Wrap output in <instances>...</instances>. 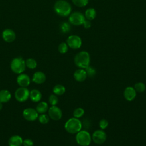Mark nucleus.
<instances>
[{
    "label": "nucleus",
    "mask_w": 146,
    "mask_h": 146,
    "mask_svg": "<svg viewBox=\"0 0 146 146\" xmlns=\"http://www.w3.org/2000/svg\"><path fill=\"white\" fill-rule=\"evenodd\" d=\"M54 10L58 15L66 17L71 14L72 7L67 1L65 0H58L54 5Z\"/></svg>",
    "instance_id": "nucleus-1"
},
{
    "label": "nucleus",
    "mask_w": 146,
    "mask_h": 146,
    "mask_svg": "<svg viewBox=\"0 0 146 146\" xmlns=\"http://www.w3.org/2000/svg\"><path fill=\"white\" fill-rule=\"evenodd\" d=\"M74 61L77 67L80 68L85 69L90 66V55L87 51H82L76 54Z\"/></svg>",
    "instance_id": "nucleus-2"
},
{
    "label": "nucleus",
    "mask_w": 146,
    "mask_h": 146,
    "mask_svg": "<svg viewBox=\"0 0 146 146\" xmlns=\"http://www.w3.org/2000/svg\"><path fill=\"white\" fill-rule=\"evenodd\" d=\"M82 128V122L79 119L71 117L64 124L66 131L69 133L75 134L79 132Z\"/></svg>",
    "instance_id": "nucleus-3"
},
{
    "label": "nucleus",
    "mask_w": 146,
    "mask_h": 146,
    "mask_svg": "<svg viewBox=\"0 0 146 146\" xmlns=\"http://www.w3.org/2000/svg\"><path fill=\"white\" fill-rule=\"evenodd\" d=\"M25 60L21 57L14 58L10 63V68L11 71L17 74L23 72L26 69Z\"/></svg>",
    "instance_id": "nucleus-4"
},
{
    "label": "nucleus",
    "mask_w": 146,
    "mask_h": 146,
    "mask_svg": "<svg viewBox=\"0 0 146 146\" xmlns=\"http://www.w3.org/2000/svg\"><path fill=\"white\" fill-rule=\"evenodd\" d=\"M91 136L86 130H80L75 136V140L77 144L80 146H88L91 142Z\"/></svg>",
    "instance_id": "nucleus-5"
},
{
    "label": "nucleus",
    "mask_w": 146,
    "mask_h": 146,
    "mask_svg": "<svg viewBox=\"0 0 146 146\" xmlns=\"http://www.w3.org/2000/svg\"><path fill=\"white\" fill-rule=\"evenodd\" d=\"M85 17L84 14L79 11H75L71 13L69 15L68 21L69 23L74 26L82 25Z\"/></svg>",
    "instance_id": "nucleus-6"
},
{
    "label": "nucleus",
    "mask_w": 146,
    "mask_h": 146,
    "mask_svg": "<svg viewBox=\"0 0 146 146\" xmlns=\"http://www.w3.org/2000/svg\"><path fill=\"white\" fill-rule=\"evenodd\" d=\"M66 43L68 47L74 50H76L80 48L82 44V41L80 37L78 35H71L67 38Z\"/></svg>",
    "instance_id": "nucleus-7"
},
{
    "label": "nucleus",
    "mask_w": 146,
    "mask_h": 146,
    "mask_svg": "<svg viewBox=\"0 0 146 146\" xmlns=\"http://www.w3.org/2000/svg\"><path fill=\"white\" fill-rule=\"evenodd\" d=\"M30 95V91L26 87H20L17 88L15 92L14 96L16 100L19 102H23L26 101Z\"/></svg>",
    "instance_id": "nucleus-8"
},
{
    "label": "nucleus",
    "mask_w": 146,
    "mask_h": 146,
    "mask_svg": "<svg viewBox=\"0 0 146 146\" xmlns=\"http://www.w3.org/2000/svg\"><path fill=\"white\" fill-rule=\"evenodd\" d=\"M91 139L95 144H102L106 141L107 135L103 129H97L93 132Z\"/></svg>",
    "instance_id": "nucleus-9"
},
{
    "label": "nucleus",
    "mask_w": 146,
    "mask_h": 146,
    "mask_svg": "<svg viewBox=\"0 0 146 146\" xmlns=\"http://www.w3.org/2000/svg\"><path fill=\"white\" fill-rule=\"evenodd\" d=\"M24 119L29 121H35L38 117V113L36 110L32 108H27L23 111Z\"/></svg>",
    "instance_id": "nucleus-10"
},
{
    "label": "nucleus",
    "mask_w": 146,
    "mask_h": 146,
    "mask_svg": "<svg viewBox=\"0 0 146 146\" xmlns=\"http://www.w3.org/2000/svg\"><path fill=\"white\" fill-rule=\"evenodd\" d=\"M48 113L50 118L53 120L57 121L62 117V110L56 106H52L48 110Z\"/></svg>",
    "instance_id": "nucleus-11"
},
{
    "label": "nucleus",
    "mask_w": 146,
    "mask_h": 146,
    "mask_svg": "<svg viewBox=\"0 0 146 146\" xmlns=\"http://www.w3.org/2000/svg\"><path fill=\"white\" fill-rule=\"evenodd\" d=\"M2 38L3 40L7 43L14 42L16 38V34L14 30L11 29H6L2 33Z\"/></svg>",
    "instance_id": "nucleus-12"
},
{
    "label": "nucleus",
    "mask_w": 146,
    "mask_h": 146,
    "mask_svg": "<svg viewBox=\"0 0 146 146\" xmlns=\"http://www.w3.org/2000/svg\"><path fill=\"white\" fill-rule=\"evenodd\" d=\"M17 82L20 87H27L30 84V78L26 74H20L17 78Z\"/></svg>",
    "instance_id": "nucleus-13"
},
{
    "label": "nucleus",
    "mask_w": 146,
    "mask_h": 146,
    "mask_svg": "<svg viewBox=\"0 0 146 146\" xmlns=\"http://www.w3.org/2000/svg\"><path fill=\"white\" fill-rule=\"evenodd\" d=\"M124 98L129 102L132 101L136 96V91L133 87H127L125 88L123 92Z\"/></svg>",
    "instance_id": "nucleus-14"
},
{
    "label": "nucleus",
    "mask_w": 146,
    "mask_h": 146,
    "mask_svg": "<svg viewBox=\"0 0 146 146\" xmlns=\"http://www.w3.org/2000/svg\"><path fill=\"white\" fill-rule=\"evenodd\" d=\"M87 77V73L85 70L83 68H79L76 70L74 73V78L75 80L79 82H83Z\"/></svg>",
    "instance_id": "nucleus-15"
},
{
    "label": "nucleus",
    "mask_w": 146,
    "mask_h": 146,
    "mask_svg": "<svg viewBox=\"0 0 146 146\" xmlns=\"http://www.w3.org/2000/svg\"><path fill=\"white\" fill-rule=\"evenodd\" d=\"M46 79V75L44 72L42 71H36L35 72L33 76L32 81L36 84H42L43 83Z\"/></svg>",
    "instance_id": "nucleus-16"
},
{
    "label": "nucleus",
    "mask_w": 146,
    "mask_h": 146,
    "mask_svg": "<svg viewBox=\"0 0 146 146\" xmlns=\"http://www.w3.org/2000/svg\"><path fill=\"white\" fill-rule=\"evenodd\" d=\"M23 143L22 138L19 135H13L8 140L9 146H21Z\"/></svg>",
    "instance_id": "nucleus-17"
},
{
    "label": "nucleus",
    "mask_w": 146,
    "mask_h": 146,
    "mask_svg": "<svg viewBox=\"0 0 146 146\" xmlns=\"http://www.w3.org/2000/svg\"><path fill=\"white\" fill-rule=\"evenodd\" d=\"M42 94L40 91L37 89H33L30 91L29 98L33 102H39L42 98Z\"/></svg>",
    "instance_id": "nucleus-18"
},
{
    "label": "nucleus",
    "mask_w": 146,
    "mask_h": 146,
    "mask_svg": "<svg viewBox=\"0 0 146 146\" xmlns=\"http://www.w3.org/2000/svg\"><path fill=\"white\" fill-rule=\"evenodd\" d=\"M11 98V94L7 90H2L0 91V102L7 103Z\"/></svg>",
    "instance_id": "nucleus-19"
},
{
    "label": "nucleus",
    "mask_w": 146,
    "mask_h": 146,
    "mask_svg": "<svg viewBox=\"0 0 146 146\" xmlns=\"http://www.w3.org/2000/svg\"><path fill=\"white\" fill-rule=\"evenodd\" d=\"M48 105L45 102H39L36 107V110L38 113H45L48 110Z\"/></svg>",
    "instance_id": "nucleus-20"
},
{
    "label": "nucleus",
    "mask_w": 146,
    "mask_h": 146,
    "mask_svg": "<svg viewBox=\"0 0 146 146\" xmlns=\"http://www.w3.org/2000/svg\"><path fill=\"white\" fill-rule=\"evenodd\" d=\"M84 17L86 19L89 21L94 20L96 16V11L95 9L90 7L87 9L84 12Z\"/></svg>",
    "instance_id": "nucleus-21"
},
{
    "label": "nucleus",
    "mask_w": 146,
    "mask_h": 146,
    "mask_svg": "<svg viewBox=\"0 0 146 146\" xmlns=\"http://www.w3.org/2000/svg\"><path fill=\"white\" fill-rule=\"evenodd\" d=\"M53 92L56 95H62L66 92V88L62 84H56L53 88Z\"/></svg>",
    "instance_id": "nucleus-22"
},
{
    "label": "nucleus",
    "mask_w": 146,
    "mask_h": 146,
    "mask_svg": "<svg viewBox=\"0 0 146 146\" xmlns=\"http://www.w3.org/2000/svg\"><path fill=\"white\" fill-rule=\"evenodd\" d=\"M25 64L26 67L30 69H34L37 66V62L33 58H28L25 60Z\"/></svg>",
    "instance_id": "nucleus-23"
},
{
    "label": "nucleus",
    "mask_w": 146,
    "mask_h": 146,
    "mask_svg": "<svg viewBox=\"0 0 146 146\" xmlns=\"http://www.w3.org/2000/svg\"><path fill=\"white\" fill-rule=\"evenodd\" d=\"M84 114V110L83 108L81 107L76 108L74 110L73 112V116L74 117L79 119L81 117H82Z\"/></svg>",
    "instance_id": "nucleus-24"
},
{
    "label": "nucleus",
    "mask_w": 146,
    "mask_h": 146,
    "mask_svg": "<svg viewBox=\"0 0 146 146\" xmlns=\"http://www.w3.org/2000/svg\"><path fill=\"white\" fill-rule=\"evenodd\" d=\"M60 30L63 33H68L71 30L70 24L68 22H64L60 25Z\"/></svg>",
    "instance_id": "nucleus-25"
},
{
    "label": "nucleus",
    "mask_w": 146,
    "mask_h": 146,
    "mask_svg": "<svg viewBox=\"0 0 146 146\" xmlns=\"http://www.w3.org/2000/svg\"><path fill=\"white\" fill-rule=\"evenodd\" d=\"M136 92H143L145 90V85L143 82H137L135 84L133 87Z\"/></svg>",
    "instance_id": "nucleus-26"
},
{
    "label": "nucleus",
    "mask_w": 146,
    "mask_h": 146,
    "mask_svg": "<svg viewBox=\"0 0 146 146\" xmlns=\"http://www.w3.org/2000/svg\"><path fill=\"white\" fill-rule=\"evenodd\" d=\"M39 121L42 124H46L49 122L50 117L48 115L45 113H42L39 116H38Z\"/></svg>",
    "instance_id": "nucleus-27"
},
{
    "label": "nucleus",
    "mask_w": 146,
    "mask_h": 146,
    "mask_svg": "<svg viewBox=\"0 0 146 146\" xmlns=\"http://www.w3.org/2000/svg\"><path fill=\"white\" fill-rule=\"evenodd\" d=\"M58 50L60 54H65L68 51V46L66 42H62L59 44Z\"/></svg>",
    "instance_id": "nucleus-28"
},
{
    "label": "nucleus",
    "mask_w": 146,
    "mask_h": 146,
    "mask_svg": "<svg viewBox=\"0 0 146 146\" xmlns=\"http://www.w3.org/2000/svg\"><path fill=\"white\" fill-rule=\"evenodd\" d=\"M89 0H72V2L74 5H75L77 7H83L86 6L88 3Z\"/></svg>",
    "instance_id": "nucleus-29"
},
{
    "label": "nucleus",
    "mask_w": 146,
    "mask_h": 146,
    "mask_svg": "<svg viewBox=\"0 0 146 146\" xmlns=\"http://www.w3.org/2000/svg\"><path fill=\"white\" fill-rule=\"evenodd\" d=\"M85 71L87 73V76H88L90 78L94 77L96 75V70L94 67H92L90 66H88L87 67H86L85 68Z\"/></svg>",
    "instance_id": "nucleus-30"
},
{
    "label": "nucleus",
    "mask_w": 146,
    "mask_h": 146,
    "mask_svg": "<svg viewBox=\"0 0 146 146\" xmlns=\"http://www.w3.org/2000/svg\"><path fill=\"white\" fill-rule=\"evenodd\" d=\"M48 102L51 106H56L58 103V98L55 94H51L48 98Z\"/></svg>",
    "instance_id": "nucleus-31"
},
{
    "label": "nucleus",
    "mask_w": 146,
    "mask_h": 146,
    "mask_svg": "<svg viewBox=\"0 0 146 146\" xmlns=\"http://www.w3.org/2000/svg\"><path fill=\"white\" fill-rule=\"evenodd\" d=\"M99 125L101 129H105L108 125V122L106 119H101L99 122Z\"/></svg>",
    "instance_id": "nucleus-32"
},
{
    "label": "nucleus",
    "mask_w": 146,
    "mask_h": 146,
    "mask_svg": "<svg viewBox=\"0 0 146 146\" xmlns=\"http://www.w3.org/2000/svg\"><path fill=\"white\" fill-rule=\"evenodd\" d=\"M22 145L23 146H33L34 143L30 139H26L23 140Z\"/></svg>",
    "instance_id": "nucleus-33"
},
{
    "label": "nucleus",
    "mask_w": 146,
    "mask_h": 146,
    "mask_svg": "<svg viewBox=\"0 0 146 146\" xmlns=\"http://www.w3.org/2000/svg\"><path fill=\"white\" fill-rule=\"evenodd\" d=\"M82 25L83 26V27L85 28V29H89L91 27V21H89L88 19H85Z\"/></svg>",
    "instance_id": "nucleus-34"
},
{
    "label": "nucleus",
    "mask_w": 146,
    "mask_h": 146,
    "mask_svg": "<svg viewBox=\"0 0 146 146\" xmlns=\"http://www.w3.org/2000/svg\"><path fill=\"white\" fill-rule=\"evenodd\" d=\"M2 107H3V105H2V103L0 102V111L2 109Z\"/></svg>",
    "instance_id": "nucleus-35"
}]
</instances>
